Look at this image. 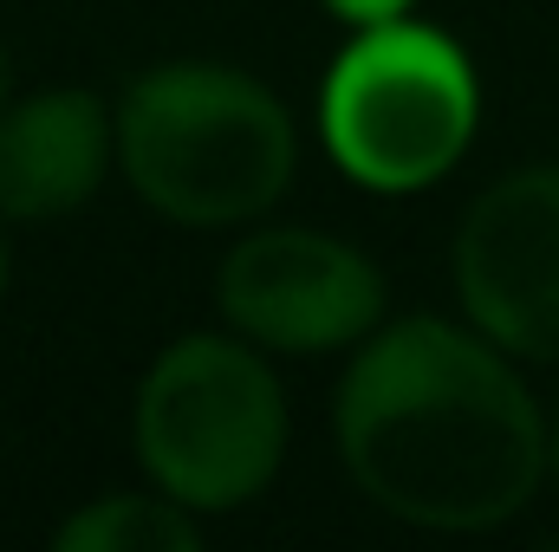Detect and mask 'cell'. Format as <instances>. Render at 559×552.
<instances>
[{"instance_id":"30bf717a","label":"cell","mask_w":559,"mask_h":552,"mask_svg":"<svg viewBox=\"0 0 559 552\" xmlns=\"http://www.w3.org/2000/svg\"><path fill=\"white\" fill-rule=\"evenodd\" d=\"M547 481L559 488V397L547 404Z\"/></svg>"},{"instance_id":"6da1fadb","label":"cell","mask_w":559,"mask_h":552,"mask_svg":"<svg viewBox=\"0 0 559 552\" xmlns=\"http://www.w3.org/2000/svg\"><path fill=\"white\" fill-rule=\"evenodd\" d=\"M332 448L352 488L423 533H495L547 488V410L468 319H384L332 391Z\"/></svg>"},{"instance_id":"ba28073f","label":"cell","mask_w":559,"mask_h":552,"mask_svg":"<svg viewBox=\"0 0 559 552\" xmlns=\"http://www.w3.org/2000/svg\"><path fill=\"white\" fill-rule=\"evenodd\" d=\"M59 552H195L202 547V514L169 501L163 488H111L98 501H79L59 527Z\"/></svg>"},{"instance_id":"277c9868","label":"cell","mask_w":559,"mask_h":552,"mask_svg":"<svg viewBox=\"0 0 559 552\" xmlns=\"http://www.w3.org/2000/svg\"><path fill=\"white\" fill-rule=\"evenodd\" d=\"M481 131V79L462 39L417 13L352 26L319 79V143L371 195L436 189Z\"/></svg>"},{"instance_id":"3957f363","label":"cell","mask_w":559,"mask_h":552,"mask_svg":"<svg viewBox=\"0 0 559 552\" xmlns=\"http://www.w3.org/2000/svg\"><path fill=\"white\" fill-rule=\"evenodd\" d=\"M293 410L274 358L241 332H182L163 345L131 397V448L150 488L189 514H241L274 488Z\"/></svg>"},{"instance_id":"9c48e42d","label":"cell","mask_w":559,"mask_h":552,"mask_svg":"<svg viewBox=\"0 0 559 552\" xmlns=\"http://www.w3.org/2000/svg\"><path fill=\"white\" fill-rule=\"evenodd\" d=\"M338 26H384V20H404L417 13V0H319Z\"/></svg>"},{"instance_id":"8fae6325","label":"cell","mask_w":559,"mask_h":552,"mask_svg":"<svg viewBox=\"0 0 559 552\" xmlns=\"http://www.w3.org/2000/svg\"><path fill=\"white\" fill-rule=\"evenodd\" d=\"M7 279H13V241H7V215H0V305H7Z\"/></svg>"},{"instance_id":"52a82bcc","label":"cell","mask_w":559,"mask_h":552,"mask_svg":"<svg viewBox=\"0 0 559 552\" xmlns=\"http://www.w3.org/2000/svg\"><path fill=\"white\" fill-rule=\"evenodd\" d=\"M118 169V118L85 85H39L0 111V215L59 221Z\"/></svg>"},{"instance_id":"7c38bea8","label":"cell","mask_w":559,"mask_h":552,"mask_svg":"<svg viewBox=\"0 0 559 552\" xmlns=\"http://www.w3.org/2000/svg\"><path fill=\"white\" fill-rule=\"evenodd\" d=\"M7 98H13V59H7V39H0V111H7Z\"/></svg>"},{"instance_id":"7a4b0ae2","label":"cell","mask_w":559,"mask_h":552,"mask_svg":"<svg viewBox=\"0 0 559 552\" xmlns=\"http://www.w3.org/2000/svg\"><path fill=\"white\" fill-rule=\"evenodd\" d=\"M118 169L176 228H254L299 176V124L267 79L222 59H169L124 85Z\"/></svg>"},{"instance_id":"8992f818","label":"cell","mask_w":559,"mask_h":552,"mask_svg":"<svg viewBox=\"0 0 559 552\" xmlns=\"http://www.w3.org/2000/svg\"><path fill=\"white\" fill-rule=\"evenodd\" d=\"M462 319L521 364H559V163L495 176L455 221Z\"/></svg>"},{"instance_id":"5b68a950","label":"cell","mask_w":559,"mask_h":552,"mask_svg":"<svg viewBox=\"0 0 559 552\" xmlns=\"http://www.w3.org/2000/svg\"><path fill=\"white\" fill-rule=\"evenodd\" d=\"M222 325L267 358H332L384 325V267L325 228H248L215 267Z\"/></svg>"}]
</instances>
